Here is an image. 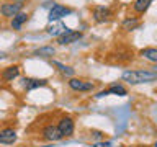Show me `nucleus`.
Returning a JSON list of instances; mask_svg holds the SVG:
<instances>
[{"instance_id":"13","label":"nucleus","mask_w":157,"mask_h":147,"mask_svg":"<svg viewBox=\"0 0 157 147\" xmlns=\"http://www.w3.org/2000/svg\"><path fill=\"white\" fill-rule=\"evenodd\" d=\"M20 75V69L18 66H12V67H7L5 70L2 72V77H3V80H7V82H13L15 78H17Z\"/></svg>"},{"instance_id":"1","label":"nucleus","mask_w":157,"mask_h":147,"mask_svg":"<svg viewBox=\"0 0 157 147\" xmlns=\"http://www.w3.org/2000/svg\"><path fill=\"white\" fill-rule=\"evenodd\" d=\"M121 78L129 85H139V83H149L157 78V74L152 70H124Z\"/></svg>"},{"instance_id":"23","label":"nucleus","mask_w":157,"mask_h":147,"mask_svg":"<svg viewBox=\"0 0 157 147\" xmlns=\"http://www.w3.org/2000/svg\"><path fill=\"white\" fill-rule=\"evenodd\" d=\"M5 57V52H0V59H3Z\"/></svg>"},{"instance_id":"21","label":"nucleus","mask_w":157,"mask_h":147,"mask_svg":"<svg viewBox=\"0 0 157 147\" xmlns=\"http://www.w3.org/2000/svg\"><path fill=\"white\" fill-rule=\"evenodd\" d=\"M105 95H108V92H106V90H105V92H100V93H97L95 96H97V98H101V96H105Z\"/></svg>"},{"instance_id":"9","label":"nucleus","mask_w":157,"mask_h":147,"mask_svg":"<svg viewBox=\"0 0 157 147\" xmlns=\"http://www.w3.org/2000/svg\"><path fill=\"white\" fill-rule=\"evenodd\" d=\"M69 87L75 92H88V90H93V83L92 82H83V80H78V78H71L69 80Z\"/></svg>"},{"instance_id":"8","label":"nucleus","mask_w":157,"mask_h":147,"mask_svg":"<svg viewBox=\"0 0 157 147\" xmlns=\"http://www.w3.org/2000/svg\"><path fill=\"white\" fill-rule=\"evenodd\" d=\"M17 141V131L13 127H5V129L0 131V144L10 145Z\"/></svg>"},{"instance_id":"18","label":"nucleus","mask_w":157,"mask_h":147,"mask_svg":"<svg viewBox=\"0 0 157 147\" xmlns=\"http://www.w3.org/2000/svg\"><path fill=\"white\" fill-rule=\"evenodd\" d=\"M139 26V20L136 17H131V18H126L124 21H123V29H126V31H131V29H136Z\"/></svg>"},{"instance_id":"4","label":"nucleus","mask_w":157,"mask_h":147,"mask_svg":"<svg viewBox=\"0 0 157 147\" xmlns=\"http://www.w3.org/2000/svg\"><path fill=\"white\" fill-rule=\"evenodd\" d=\"M57 129L62 134V137L72 136L74 134V121H72V118H69V116L61 118V121L57 123Z\"/></svg>"},{"instance_id":"3","label":"nucleus","mask_w":157,"mask_h":147,"mask_svg":"<svg viewBox=\"0 0 157 147\" xmlns=\"http://www.w3.org/2000/svg\"><path fill=\"white\" fill-rule=\"evenodd\" d=\"M110 18H111V10L105 5H98V7L93 8V20L97 23H106L110 21Z\"/></svg>"},{"instance_id":"12","label":"nucleus","mask_w":157,"mask_h":147,"mask_svg":"<svg viewBox=\"0 0 157 147\" xmlns=\"http://www.w3.org/2000/svg\"><path fill=\"white\" fill-rule=\"evenodd\" d=\"M25 21H28V13L20 12V13H17V15L12 18V28L15 29V31H20Z\"/></svg>"},{"instance_id":"14","label":"nucleus","mask_w":157,"mask_h":147,"mask_svg":"<svg viewBox=\"0 0 157 147\" xmlns=\"http://www.w3.org/2000/svg\"><path fill=\"white\" fill-rule=\"evenodd\" d=\"M108 95H118V96H124L126 95V88L123 87V85H120V83H111L110 87H108Z\"/></svg>"},{"instance_id":"2","label":"nucleus","mask_w":157,"mask_h":147,"mask_svg":"<svg viewBox=\"0 0 157 147\" xmlns=\"http://www.w3.org/2000/svg\"><path fill=\"white\" fill-rule=\"evenodd\" d=\"M72 10L64 7L61 3H54L51 10H49V21H59V20H62L64 17H67V15H71Z\"/></svg>"},{"instance_id":"11","label":"nucleus","mask_w":157,"mask_h":147,"mask_svg":"<svg viewBox=\"0 0 157 147\" xmlns=\"http://www.w3.org/2000/svg\"><path fill=\"white\" fill-rule=\"evenodd\" d=\"M67 31H71V29H69L62 21H56V23L52 24V26H49V28H48V33L51 34V36H56V38L62 36V34H64V33H67Z\"/></svg>"},{"instance_id":"10","label":"nucleus","mask_w":157,"mask_h":147,"mask_svg":"<svg viewBox=\"0 0 157 147\" xmlns=\"http://www.w3.org/2000/svg\"><path fill=\"white\" fill-rule=\"evenodd\" d=\"M46 83H48V80H44V78H31V77L23 78V87L26 90H34V88L44 87Z\"/></svg>"},{"instance_id":"22","label":"nucleus","mask_w":157,"mask_h":147,"mask_svg":"<svg viewBox=\"0 0 157 147\" xmlns=\"http://www.w3.org/2000/svg\"><path fill=\"white\" fill-rule=\"evenodd\" d=\"M92 134H93V137H101V132H98V131H93Z\"/></svg>"},{"instance_id":"6","label":"nucleus","mask_w":157,"mask_h":147,"mask_svg":"<svg viewBox=\"0 0 157 147\" xmlns=\"http://www.w3.org/2000/svg\"><path fill=\"white\" fill-rule=\"evenodd\" d=\"M43 137H44L46 141L56 142V141H61V139H62V134L59 132L57 126L48 124V126H44V127H43Z\"/></svg>"},{"instance_id":"17","label":"nucleus","mask_w":157,"mask_h":147,"mask_svg":"<svg viewBox=\"0 0 157 147\" xmlns=\"http://www.w3.org/2000/svg\"><path fill=\"white\" fill-rule=\"evenodd\" d=\"M54 52H56V49L52 46H44V47H39L34 51V56H41V57H51L54 56Z\"/></svg>"},{"instance_id":"7","label":"nucleus","mask_w":157,"mask_h":147,"mask_svg":"<svg viewBox=\"0 0 157 147\" xmlns=\"http://www.w3.org/2000/svg\"><path fill=\"white\" fill-rule=\"evenodd\" d=\"M82 38V33L80 31H67V33H64L62 36H59L57 38V43L61 44V46H66V44H72V43H77L78 39Z\"/></svg>"},{"instance_id":"19","label":"nucleus","mask_w":157,"mask_h":147,"mask_svg":"<svg viewBox=\"0 0 157 147\" xmlns=\"http://www.w3.org/2000/svg\"><path fill=\"white\" fill-rule=\"evenodd\" d=\"M52 66H56V67L59 69V70H61V72L64 74V75H67V77H72V75H74V72H75L72 67H69V66H64V64L57 62V61H54V62H52Z\"/></svg>"},{"instance_id":"5","label":"nucleus","mask_w":157,"mask_h":147,"mask_svg":"<svg viewBox=\"0 0 157 147\" xmlns=\"http://www.w3.org/2000/svg\"><path fill=\"white\" fill-rule=\"evenodd\" d=\"M21 12V3H18V2H10V3H3L2 7H0V13L3 15V17H7V18H13L17 13Z\"/></svg>"},{"instance_id":"16","label":"nucleus","mask_w":157,"mask_h":147,"mask_svg":"<svg viewBox=\"0 0 157 147\" xmlns=\"http://www.w3.org/2000/svg\"><path fill=\"white\" fill-rule=\"evenodd\" d=\"M141 56L146 57L151 62H157V49L155 47H144L141 51Z\"/></svg>"},{"instance_id":"20","label":"nucleus","mask_w":157,"mask_h":147,"mask_svg":"<svg viewBox=\"0 0 157 147\" xmlns=\"http://www.w3.org/2000/svg\"><path fill=\"white\" fill-rule=\"evenodd\" d=\"M93 147H111V142L106 141V142H95Z\"/></svg>"},{"instance_id":"15","label":"nucleus","mask_w":157,"mask_h":147,"mask_svg":"<svg viewBox=\"0 0 157 147\" xmlns=\"http://www.w3.org/2000/svg\"><path fill=\"white\" fill-rule=\"evenodd\" d=\"M152 2H154V0H136L132 7H134V10L137 13H144V12H147V8L151 7Z\"/></svg>"},{"instance_id":"24","label":"nucleus","mask_w":157,"mask_h":147,"mask_svg":"<svg viewBox=\"0 0 157 147\" xmlns=\"http://www.w3.org/2000/svg\"><path fill=\"white\" fill-rule=\"evenodd\" d=\"M13 2H18V3H21V2H23V0H13Z\"/></svg>"}]
</instances>
